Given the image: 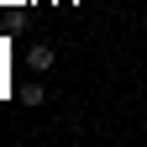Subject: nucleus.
Here are the masks:
<instances>
[{
	"mask_svg": "<svg viewBox=\"0 0 147 147\" xmlns=\"http://www.w3.org/2000/svg\"><path fill=\"white\" fill-rule=\"evenodd\" d=\"M53 58H58V53H53L47 42H32V47H26V68H37V74H47Z\"/></svg>",
	"mask_w": 147,
	"mask_h": 147,
	"instance_id": "1",
	"label": "nucleus"
},
{
	"mask_svg": "<svg viewBox=\"0 0 147 147\" xmlns=\"http://www.w3.org/2000/svg\"><path fill=\"white\" fill-rule=\"evenodd\" d=\"M16 100H21V105H42V100H47V89H42V79H26L21 89H16Z\"/></svg>",
	"mask_w": 147,
	"mask_h": 147,
	"instance_id": "2",
	"label": "nucleus"
}]
</instances>
